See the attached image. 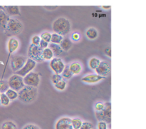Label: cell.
I'll list each match as a JSON object with an SVG mask.
<instances>
[{
    "label": "cell",
    "mask_w": 146,
    "mask_h": 129,
    "mask_svg": "<svg viewBox=\"0 0 146 129\" xmlns=\"http://www.w3.org/2000/svg\"><path fill=\"white\" fill-rule=\"evenodd\" d=\"M38 88L25 86L18 91V98L24 104H31L36 101L38 96Z\"/></svg>",
    "instance_id": "cell-1"
},
{
    "label": "cell",
    "mask_w": 146,
    "mask_h": 129,
    "mask_svg": "<svg viewBox=\"0 0 146 129\" xmlns=\"http://www.w3.org/2000/svg\"><path fill=\"white\" fill-rule=\"evenodd\" d=\"M52 29L54 33L64 37L70 33L71 30V24L66 17H61L57 18L52 24Z\"/></svg>",
    "instance_id": "cell-2"
},
{
    "label": "cell",
    "mask_w": 146,
    "mask_h": 129,
    "mask_svg": "<svg viewBox=\"0 0 146 129\" xmlns=\"http://www.w3.org/2000/svg\"><path fill=\"white\" fill-rule=\"evenodd\" d=\"M23 29L24 26L20 20L16 18H10L4 31L8 37H14V36L21 34Z\"/></svg>",
    "instance_id": "cell-3"
},
{
    "label": "cell",
    "mask_w": 146,
    "mask_h": 129,
    "mask_svg": "<svg viewBox=\"0 0 146 129\" xmlns=\"http://www.w3.org/2000/svg\"><path fill=\"white\" fill-rule=\"evenodd\" d=\"M43 49L39 46L30 44L28 48V57L36 63H41L44 61L42 57Z\"/></svg>",
    "instance_id": "cell-4"
},
{
    "label": "cell",
    "mask_w": 146,
    "mask_h": 129,
    "mask_svg": "<svg viewBox=\"0 0 146 129\" xmlns=\"http://www.w3.org/2000/svg\"><path fill=\"white\" fill-rule=\"evenodd\" d=\"M96 118L98 121H104L107 124L111 122V104L110 102L105 103L104 109L98 112H96Z\"/></svg>",
    "instance_id": "cell-5"
},
{
    "label": "cell",
    "mask_w": 146,
    "mask_h": 129,
    "mask_svg": "<svg viewBox=\"0 0 146 129\" xmlns=\"http://www.w3.org/2000/svg\"><path fill=\"white\" fill-rule=\"evenodd\" d=\"M7 83H8L9 88L14 90L17 92L25 86L24 84V81H23V77L17 75L16 74H13L12 76H11L9 78Z\"/></svg>",
    "instance_id": "cell-6"
},
{
    "label": "cell",
    "mask_w": 146,
    "mask_h": 129,
    "mask_svg": "<svg viewBox=\"0 0 146 129\" xmlns=\"http://www.w3.org/2000/svg\"><path fill=\"white\" fill-rule=\"evenodd\" d=\"M23 81H24V84L25 86L38 88L40 84V81H41V78H40L39 74L34 72V71H31L29 74L23 77Z\"/></svg>",
    "instance_id": "cell-7"
},
{
    "label": "cell",
    "mask_w": 146,
    "mask_h": 129,
    "mask_svg": "<svg viewBox=\"0 0 146 129\" xmlns=\"http://www.w3.org/2000/svg\"><path fill=\"white\" fill-rule=\"evenodd\" d=\"M27 58H26L24 56L21 55H14L11 58L10 60V66L11 70L16 73L19 70L21 69L23 66L25 64Z\"/></svg>",
    "instance_id": "cell-8"
},
{
    "label": "cell",
    "mask_w": 146,
    "mask_h": 129,
    "mask_svg": "<svg viewBox=\"0 0 146 129\" xmlns=\"http://www.w3.org/2000/svg\"><path fill=\"white\" fill-rule=\"evenodd\" d=\"M36 66V62L34 61V60L27 58V61H26L25 64L23 66L22 68L19 70L18 71H17L15 74L21 77H24L26 75L33 71V70L35 68Z\"/></svg>",
    "instance_id": "cell-9"
},
{
    "label": "cell",
    "mask_w": 146,
    "mask_h": 129,
    "mask_svg": "<svg viewBox=\"0 0 146 129\" xmlns=\"http://www.w3.org/2000/svg\"><path fill=\"white\" fill-rule=\"evenodd\" d=\"M50 68H51L54 74H61L62 73L63 70L64 69L66 66L65 63L64 62L61 58L58 57H54L50 61Z\"/></svg>",
    "instance_id": "cell-10"
},
{
    "label": "cell",
    "mask_w": 146,
    "mask_h": 129,
    "mask_svg": "<svg viewBox=\"0 0 146 129\" xmlns=\"http://www.w3.org/2000/svg\"><path fill=\"white\" fill-rule=\"evenodd\" d=\"M111 71V64L107 61H101L99 65L95 70L96 74L106 78L110 74Z\"/></svg>",
    "instance_id": "cell-11"
},
{
    "label": "cell",
    "mask_w": 146,
    "mask_h": 129,
    "mask_svg": "<svg viewBox=\"0 0 146 129\" xmlns=\"http://www.w3.org/2000/svg\"><path fill=\"white\" fill-rule=\"evenodd\" d=\"M55 129H73L71 118L67 116L60 118L56 123Z\"/></svg>",
    "instance_id": "cell-12"
},
{
    "label": "cell",
    "mask_w": 146,
    "mask_h": 129,
    "mask_svg": "<svg viewBox=\"0 0 146 129\" xmlns=\"http://www.w3.org/2000/svg\"><path fill=\"white\" fill-rule=\"evenodd\" d=\"M104 77L98 75L96 74H88V75L85 76L81 78V81L86 84H96V83L100 82L102 80H104Z\"/></svg>",
    "instance_id": "cell-13"
},
{
    "label": "cell",
    "mask_w": 146,
    "mask_h": 129,
    "mask_svg": "<svg viewBox=\"0 0 146 129\" xmlns=\"http://www.w3.org/2000/svg\"><path fill=\"white\" fill-rule=\"evenodd\" d=\"M19 47V41L16 37H10L7 41V50L9 54H12Z\"/></svg>",
    "instance_id": "cell-14"
},
{
    "label": "cell",
    "mask_w": 146,
    "mask_h": 129,
    "mask_svg": "<svg viewBox=\"0 0 146 129\" xmlns=\"http://www.w3.org/2000/svg\"><path fill=\"white\" fill-rule=\"evenodd\" d=\"M4 11L9 17H14L21 14L20 9L19 6H3Z\"/></svg>",
    "instance_id": "cell-15"
},
{
    "label": "cell",
    "mask_w": 146,
    "mask_h": 129,
    "mask_svg": "<svg viewBox=\"0 0 146 129\" xmlns=\"http://www.w3.org/2000/svg\"><path fill=\"white\" fill-rule=\"evenodd\" d=\"M10 17L6 14L2 6H0V29L4 31Z\"/></svg>",
    "instance_id": "cell-16"
},
{
    "label": "cell",
    "mask_w": 146,
    "mask_h": 129,
    "mask_svg": "<svg viewBox=\"0 0 146 129\" xmlns=\"http://www.w3.org/2000/svg\"><path fill=\"white\" fill-rule=\"evenodd\" d=\"M69 69L71 71V72L72 73L73 75H78L81 73L83 69L82 65L80 62L78 61H74L72 62L69 66Z\"/></svg>",
    "instance_id": "cell-17"
},
{
    "label": "cell",
    "mask_w": 146,
    "mask_h": 129,
    "mask_svg": "<svg viewBox=\"0 0 146 129\" xmlns=\"http://www.w3.org/2000/svg\"><path fill=\"white\" fill-rule=\"evenodd\" d=\"M48 47H49L48 48H50V49L52 51L54 56L55 57H58V58H59L60 57H61V56L64 54V51H63L62 49L61 48L59 44H52V43H49Z\"/></svg>",
    "instance_id": "cell-18"
},
{
    "label": "cell",
    "mask_w": 146,
    "mask_h": 129,
    "mask_svg": "<svg viewBox=\"0 0 146 129\" xmlns=\"http://www.w3.org/2000/svg\"><path fill=\"white\" fill-rule=\"evenodd\" d=\"M61 48L62 49L64 52H67L71 49L73 46V42L68 37H64L62 41L59 44Z\"/></svg>",
    "instance_id": "cell-19"
},
{
    "label": "cell",
    "mask_w": 146,
    "mask_h": 129,
    "mask_svg": "<svg viewBox=\"0 0 146 129\" xmlns=\"http://www.w3.org/2000/svg\"><path fill=\"white\" fill-rule=\"evenodd\" d=\"M86 36L88 39L95 40L98 37V32L96 28L90 27V28L87 29V30L86 31Z\"/></svg>",
    "instance_id": "cell-20"
},
{
    "label": "cell",
    "mask_w": 146,
    "mask_h": 129,
    "mask_svg": "<svg viewBox=\"0 0 146 129\" xmlns=\"http://www.w3.org/2000/svg\"><path fill=\"white\" fill-rule=\"evenodd\" d=\"M42 57L44 60H45V61H51V60L54 58V56L52 51L50 49V48L48 47V48L43 49Z\"/></svg>",
    "instance_id": "cell-21"
},
{
    "label": "cell",
    "mask_w": 146,
    "mask_h": 129,
    "mask_svg": "<svg viewBox=\"0 0 146 129\" xmlns=\"http://www.w3.org/2000/svg\"><path fill=\"white\" fill-rule=\"evenodd\" d=\"M100 62H101V60L97 58V57H92L88 61V66H89L91 69L95 71L97 68V67L98 66V65H99Z\"/></svg>",
    "instance_id": "cell-22"
},
{
    "label": "cell",
    "mask_w": 146,
    "mask_h": 129,
    "mask_svg": "<svg viewBox=\"0 0 146 129\" xmlns=\"http://www.w3.org/2000/svg\"><path fill=\"white\" fill-rule=\"evenodd\" d=\"M61 75V76L63 77V78H64V80H66H66L71 79V78L73 77V76H74L72 74V73L71 72V71H70L68 65H66L65 68H64V69L63 70Z\"/></svg>",
    "instance_id": "cell-23"
},
{
    "label": "cell",
    "mask_w": 146,
    "mask_h": 129,
    "mask_svg": "<svg viewBox=\"0 0 146 129\" xmlns=\"http://www.w3.org/2000/svg\"><path fill=\"white\" fill-rule=\"evenodd\" d=\"M1 129H18L17 126L14 121H4L1 126Z\"/></svg>",
    "instance_id": "cell-24"
},
{
    "label": "cell",
    "mask_w": 146,
    "mask_h": 129,
    "mask_svg": "<svg viewBox=\"0 0 146 129\" xmlns=\"http://www.w3.org/2000/svg\"><path fill=\"white\" fill-rule=\"evenodd\" d=\"M4 94L7 95V96L8 97L10 101H14L17 98H18V92L14 91V90L11 89V88H9Z\"/></svg>",
    "instance_id": "cell-25"
},
{
    "label": "cell",
    "mask_w": 146,
    "mask_h": 129,
    "mask_svg": "<svg viewBox=\"0 0 146 129\" xmlns=\"http://www.w3.org/2000/svg\"><path fill=\"white\" fill-rule=\"evenodd\" d=\"M64 37H62V36L59 35V34H56V33H53V34H51V42L50 43L55 44H60L61 41H62Z\"/></svg>",
    "instance_id": "cell-26"
},
{
    "label": "cell",
    "mask_w": 146,
    "mask_h": 129,
    "mask_svg": "<svg viewBox=\"0 0 146 129\" xmlns=\"http://www.w3.org/2000/svg\"><path fill=\"white\" fill-rule=\"evenodd\" d=\"M82 124L83 121L80 118H71V125L73 129H80Z\"/></svg>",
    "instance_id": "cell-27"
},
{
    "label": "cell",
    "mask_w": 146,
    "mask_h": 129,
    "mask_svg": "<svg viewBox=\"0 0 146 129\" xmlns=\"http://www.w3.org/2000/svg\"><path fill=\"white\" fill-rule=\"evenodd\" d=\"M11 103V101L9 99L8 97L4 93H1L0 95V105L4 106H7Z\"/></svg>",
    "instance_id": "cell-28"
},
{
    "label": "cell",
    "mask_w": 146,
    "mask_h": 129,
    "mask_svg": "<svg viewBox=\"0 0 146 129\" xmlns=\"http://www.w3.org/2000/svg\"><path fill=\"white\" fill-rule=\"evenodd\" d=\"M67 86V81L66 80L63 79L61 81H60L59 82H58L57 84H54V87L56 88V89H57L58 91H64L66 89Z\"/></svg>",
    "instance_id": "cell-29"
},
{
    "label": "cell",
    "mask_w": 146,
    "mask_h": 129,
    "mask_svg": "<svg viewBox=\"0 0 146 129\" xmlns=\"http://www.w3.org/2000/svg\"><path fill=\"white\" fill-rule=\"evenodd\" d=\"M41 40H43V41H45L46 42H48L49 44L51 42V34L48 31H44V32H42L39 36Z\"/></svg>",
    "instance_id": "cell-30"
},
{
    "label": "cell",
    "mask_w": 146,
    "mask_h": 129,
    "mask_svg": "<svg viewBox=\"0 0 146 129\" xmlns=\"http://www.w3.org/2000/svg\"><path fill=\"white\" fill-rule=\"evenodd\" d=\"M9 88L8 83L5 80H0V93H5Z\"/></svg>",
    "instance_id": "cell-31"
},
{
    "label": "cell",
    "mask_w": 146,
    "mask_h": 129,
    "mask_svg": "<svg viewBox=\"0 0 146 129\" xmlns=\"http://www.w3.org/2000/svg\"><path fill=\"white\" fill-rule=\"evenodd\" d=\"M64 78H63V77L61 76V74H53L52 76H51V82L53 83V84H57L58 82H59L60 81H61V80H63Z\"/></svg>",
    "instance_id": "cell-32"
},
{
    "label": "cell",
    "mask_w": 146,
    "mask_h": 129,
    "mask_svg": "<svg viewBox=\"0 0 146 129\" xmlns=\"http://www.w3.org/2000/svg\"><path fill=\"white\" fill-rule=\"evenodd\" d=\"M105 107V103L101 102V101H98V102L96 103L95 106H94V108H95L96 112H98V111H102Z\"/></svg>",
    "instance_id": "cell-33"
},
{
    "label": "cell",
    "mask_w": 146,
    "mask_h": 129,
    "mask_svg": "<svg viewBox=\"0 0 146 129\" xmlns=\"http://www.w3.org/2000/svg\"><path fill=\"white\" fill-rule=\"evenodd\" d=\"M94 128V125L91 122L89 121H85L83 122L82 125H81L80 129H93Z\"/></svg>",
    "instance_id": "cell-34"
},
{
    "label": "cell",
    "mask_w": 146,
    "mask_h": 129,
    "mask_svg": "<svg viewBox=\"0 0 146 129\" xmlns=\"http://www.w3.org/2000/svg\"><path fill=\"white\" fill-rule=\"evenodd\" d=\"M40 41H41V39H40L39 36L34 35L31 38V44L35 46H38L39 45Z\"/></svg>",
    "instance_id": "cell-35"
},
{
    "label": "cell",
    "mask_w": 146,
    "mask_h": 129,
    "mask_svg": "<svg viewBox=\"0 0 146 129\" xmlns=\"http://www.w3.org/2000/svg\"><path fill=\"white\" fill-rule=\"evenodd\" d=\"M97 129H108V124L104 121H98Z\"/></svg>",
    "instance_id": "cell-36"
},
{
    "label": "cell",
    "mask_w": 146,
    "mask_h": 129,
    "mask_svg": "<svg viewBox=\"0 0 146 129\" xmlns=\"http://www.w3.org/2000/svg\"><path fill=\"white\" fill-rule=\"evenodd\" d=\"M22 129H41V128H40L38 126L35 125V124H27L26 126H24Z\"/></svg>",
    "instance_id": "cell-37"
},
{
    "label": "cell",
    "mask_w": 146,
    "mask_h": 129,
    "mask_svg": "<svg viewBox=\"0 0 146 129\" xmlns=\"http://www.w3.org/2000/svg\"><path fill=\"white\" fill-rule=\"evenodd\" d=\"M80 38H81V36L78 32H74L73 33V34L71 35V39H72L73 41H79Z\"/></svg>",
    "instance_id": "cell-38"
},
{
    "label": "cell",
    "mask_w": 146,
    "mask_h": 129,
    "mask_svg": "<svg viewBox=\"0 0 146 129\" xmlns=\"http://www.w3.org/2000/svg\"><path fill=\"white\" fill-rule=\"evenodd\" d=\"M48 43L46 42V41H43V40H41L40 41V43H39V47H41L42 49H46L48 47Z\"/></svg>",
    "instance_id": "cell-39"
},
{
    "label": "cell",
    "mask_w": 146,
    "mask_h": 129,
    "mask_svg": "<svg viewBox=\"0 0 146 129\" xmlns=\"http://www.w3.org/2000/svg\"><path fill=\"white\" fill-rule=\"evenodd\" d=\"M104 53H105L106 55L108 57H111V48L110 47H106L104 49Z\"/></svg>",
    "instance_id": "cell-40"
},
{
    "label": "cell",
    "mask_w": 146,
    "mask_h": 129,
    "mask_svg": "<svg viewBox=\"0 0 146 129\" xmlns=\"http://www.w3.org/2000/svg\"><path fill=\"white\" fill-rule=\"evenodd\" d=\"M58 8V6H45L44 7V9L48 10V11H53V10H55Z\"/></svg>",
    "instance_id": "cell-41"
},
{
    "label": "cell",
    "mask_w": 146,
    "mask_h": 129,
    "mask_svg": "<svg viewBox=\"0 0 146 129\" xmlns=\"http://www.w3.org/2000/svg\"><path fill=\"white\" fill-rule=\"evenodd\" d=\"M102 8L104 9H108L111 8V6H102Z\"/></svg>",
    "instance_id": "cell-42"
},
{
    "label": "cell",
    "mask_w": 146,
    "mask_h": 129,
    "mask_svg": "<svg viewBox=\"0 0 146 129\" xmlns=\"http://www.w3.org/2000/svg\"><path fill=\"white\" fill-rule=\"evenodd\" d=\"M0 95H1V93H0Z\"/></svg>",
    "instance_id": "cell-43"
},
{
    "label": "cell",
    "mask_w": 146,
    "mask_h": 129,
    "mask_svg": "<svg viewBox=\"0 0 146 129\" xmlns=\"http://www.w3.org/2000/svg\"><path fill=\"white\" fill-rule=\"evenodd\" d=\"M93 129H94V128H93Z\"/></svg>",
    "instance_id": "cell-44"
}]
</instances>
